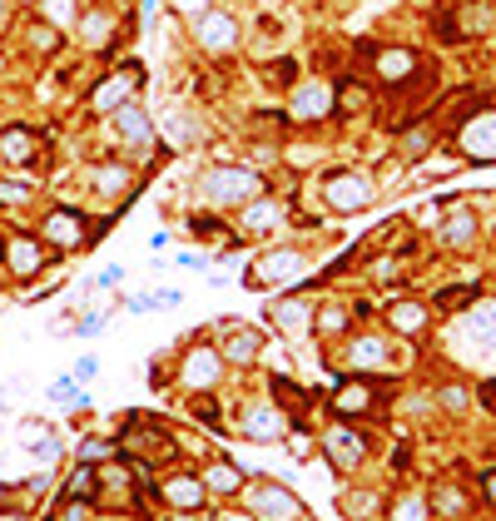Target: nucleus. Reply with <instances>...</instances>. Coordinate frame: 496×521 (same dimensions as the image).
Masks as SVG:
<instances>
[{
  "instance_id": "72a5a7b5",
  "label": "nucleus",
  "mask_w": 496,
  "mask_h": 521,
  "mask_svg": "<svg viewBox=\"0 0 496 521\" xmlns=\"http://www.w3.org/2000/svg\"><path fill=\"white\" fill-rule=\"evenodd\" d=\"M120 452V442H105V437H90V442H80V462H90V467H100L105 457H115Z\"/></svg>"
},
{
  "instance_id": "4468645a",
  "label": "nucleus",
  "mask_w": 496,
  "mask_h": 521,
  "mask_svg": "<svg viewBox=\"0 0 496 521\" xmlns=\"http://www.w3.org/2000/svg\"><path fill=\"white\" fill-rule=\"evenodd\" d=\"M110 120H115V134H120V144H129V149H149V139H154V125H149V110H144V105L124 100L120 110H110Z\"/></svg>"
},
{
  "instance_id": "5701e85b",
  "label": "nucleus",
  "mask_w": 496,
  "mask_h": 521,
  "mask_svg": "<svg viewBox=\"0 0 496 521\" xmlns=\"http://www.w3.org/2000/svg\"><path fill=\"white\" fill-rule=\"evenodd\" d=\"M139 80H144V70H139V65H124V75H110V80L95 90V100H90V105H95V110H120L124 100H129V90H134Z\"/></svg>"
},
{
  "instance_id": "aec40b11",
  "label": "nucleus",
  "mask_w": 496,
  "mask_h": 521,
  "mask_svg": "<svg viewBox=\"0 0 496 521\" xmlns=\"http://www.w3.org/2000/svg\"><path fill=\"white\" fill-rule=\"evenodd\" d=\"M462 338L477 343V353H492L496 348V303H472V308H467Z\"/></svg>"
},
{
  "instance_id": "603ef678",
  "label": "nucleus",
  "mask_w": 496,
  "mask_h": 521,
  "mask_svg": "<svg viewBox=\"0 0 496 521\" xmlns=\"http://www.w3.org/2000/svg\"><path fill=\"white\" fill-rule=\"evenodd\" d=\"M442 402H447V407H462V402H467V392H462V388H442Z\"/></svg>"
},
{
  "instance_id": "2eb2a0df",
  "label": "nucleus",
  "mask_w": 496,
  "mask_h": 521,
  "mask_svg": "<svg viewBox=\"0 0 496 521\" xmlns=\"http://www.w3.org/2000/svg\"><path fill=\"white\" fill-rule=\"evenodd\" d=\"M372 407H377V383H368V378H343L333 388V412L338 417H363Z\"/></svg>"
},
{
  "instance_id": "c03bdc74",
  "label": "nucleus",
  "mask_w": 496,
  "mask_h": 521,
  "mask_svg": "<svg viewBox=\"0 0 496 521\" xmlns=\"http://www.w3.org/2000/svg\"><path fill=\"white\" fill-rule=\"evenodd\" d=\"M124 308L129 313H154L159 308V293H134V298H124Z\"/></svg>"
},
{
  "instance_id": "6e6d98bb",
  "label": "nucleus",
  "mask_w": 496,
  "mask_h": 521,
  "mask_svg": "<svg viewBox=\"0 0 496 521\" xmlns=\"http://www.w3.org/2000/svg\"><path fill=\"white\" fill-rule=\"evenodd\" d=\"M482 397H487V402L496 407V383H487V388H482Z\"/></svg>"
},
{
  "instance_id": "1a4fd4ad",
  "label": "nucleus",
  "mask_w": 496,
  "mask_h": 521,
  "mask_svg": "<svg viewBox=\"0 0 496 521\" xmlns=\"http://www.w3.org/2000/svg\"><path fill=\"white\" fill-rule=\"evenodd\" d=\"M462 149H467V159H477V164H496V110H477L462 130Z\"/></svg>"
},
{
  "instance_id": "4d7b16f0",
  "label": "nucleus",
  "mask_w": 496,
  "mask_h": 521,
  "mask_svg": "<svg viewBox=\"0 0 496 521\" xmlns=\"http://www.w3.org/2000/svg\"><path fill=\"white\" fill-rule=\"evenodd\" d=\"M0 412H5V397H0Z\"/></svg>"
},
{
  "instance_id": "13d9d810",
  "label": "nucleus",
  "mask_w": 496,
  "mask_h": 521,
  "mask_svg": "<svg viewBox=\"0 0 496 521\" xmlns=\"http://www.w3.org/2000/svg\"><path fill=\"white\" fill-rule=\"evenodd\" d=\"M298 521H303V517H298Z\"/></svg>"
},
{
  "instance_id": "7ed1b4c3",
  "label": "nucleus",
  "mask_w": 496,
  "mask_h": 521,
  "mask_svg": "<svg viewBox=\"0 0 496 521\" xmlns=\"http://www.w3.org/2000/svg\"><path fill=\"white\" fill-rule=\"evenodd\" d=\"M90 219L80 214V209H50L45 219H40V239H45V249H60V254H70V249H85L90 244Z\"/></svg>"
},
{
  "instance_id": "f3484780",
  "label": "nucleus",
  "mask_w": 496,
  "mask_h": 521,
  "mask_svg": "<svg viewBox=\"0 0 496 521\" xmlns=\"http://www.w3.org/2000/svg\"><path fill=\"white\" fill-rule=\"evenodd\" d=\"M323 452H328L333 467H358V462L368 457V442H363L353 427H328V432H323Z\"/></svg>"
},
{
  "instance_id": "09e8293b",
  "label": "nucleus",
  "mask_w": 496,
  "mask_h": 521,
  "mask_svg": "<svg viewBox=\"0 0 496 521\" xmlns=\"http://www.w3.org/2000/svg\"><path fill=\"white\" fill-rule=\"evenodd\" d=\"M55 45H60L55 25H35V50H55Z\"/></svg>"
},
{
  "instance_id": "ddd939ff",
  "label": "nucleus",
  "mask_w": 496,
  "mask_h": 521,
  "mask_svg": "<svg viewBox=\"0 0 496 521\" xmlns=\"http://www.w3.org/2000/svg\"><path fill=\"white\" fill-rule=\"evenodd\" d=\"M258 348H263V333H258V328H248V323H224V343H219V353H224L229 368H248V363H258Z\"/></svg>"
},
{
  "instance_id": "a211bd4d",
  "label": "nucleus",
  "mask_w": 496,
  "mask_h": 521,
  "mask_svg": "<svg viewBox=\"0 0 496 521\" xmlns=\"http://www.w3.org/2000/svg\"><path fill=\"white\" fill-rule=\"evenodd\" d=\"M268 402H273L283 417H308V407H313V392H303L293 378L273 373V378H268Z\"/></svg>"
},
{
  "instance_id": "79ce46f5",
  "label": "nucleus",
  "mask_w": 496,
  "mask_h": 521,
  "mask_svg": "<svg viewBox=\"0 0 496 521\" xmlns=\"http://www.w3.org/2000/svg\"><path fill=\"white\" fill-rule=\"evenodd\" d=\"M343 512H348L353 521H363L372 512V497H368V492H353V497H343Z\"/></svg>"
},
{
  "instance_id": "bb28decb",
  "label": "nucleus",
  "mask_w": 496,
  "mask_h": 521,
  "mask_svg": "<svg viewBox=\"0 0 496 521\" xmlns=\"http://www.w3.org/2000/svg\"><path fill=\"white\" fill-rule=\"evenodd\" d=\"M85 179H90V189H95V194H105V199H115V194H124V189L134 184V174H129L124 164H95Z\"/></svg>"
},
{
  "instance_id": "37998d69",
  "label": "nucleus",
  "mask_w": 496,
  "mask_h": 521,
  "mask_svg": "<svg viewBox=\"0 0 496 521\" xmlns=\"http://www.w3.org/2000/svg\"><path fill=\"white\" fill-rule=\"evenodd\" d=\"M90 507H95V502H80V497H70V502L60 507V517H55V521H90Z\"/></svg>"
},
{
  "instance_id": "5fc2aeb1",
  "label": "nucleus",
  "mask_w": 496,
  "mask_h": 521,
  "mask_svg": "<svg viewBox=\"0 0 496 521\" xmlns=\"http://www.w3.org/2000/svg\"><path fill=\"white\" fill-rule=\"evenodd\" d=\"M219 521H258L253 512H219Z\"/></svg>"
},
{
  "instance_id": "412c9836",
  "label": "nucleus",
  "mask_w": 496,
  "mask_h": 521,
  "mask_svg": "<svg viewBox=\"0 0 496 521\" xmlns=\"http://www.w3.org/2000/svg\"><path fill=\"white\" fill-rule=\"evenodd\" d=\"M372 70H377L382 85H407L417 75V55L412 50H377L372 55Z\"/></svg>"
},
{
  "instance_id": "c85d7f7f",
  "label": "nucleus",
  "mask_w": 496,
  "mask_h": 521,
  "mask_svg": "<svg viewBox=\"0 0 496 521\" xmlns=\"http://www.w3.org/2000/svg\"><path fill=\"white\" fill-rule=\"evenodd\" d=\"M442 244H452V249H472V244H477V219H472L467 209H457V214L442 224Z\"/></svg>"
},
{
  "instance_id": "8fccbe9b",
  "label": "nucleus",
  "mask_w": 496,
  "mask_h": 521,
  "mask_svg": "<svg viewBox=\"0 0 496 521\" xmlns=\"http://www.w3.org/2000/svg\"><path fill=\"white\" fill-rule=\"evenodd\" d=\"M45 15H55V20H70V15H75V5H70V0H45Z\"/></svg>"
},
{
  "instance_id": "ea45409f",
  "label": "nucleus",
  "mask_w": 496,
  "mask_h": 521,
  "mask_svg": "<svg viewBox=\"0 0 496 521\" xmlns=\"http://www.w3.org/2000/svg\"><path fill=\"white\" fill-rule=\"evenodd\" d=\"M30 199V184L20 179H0V204H25Z\"/></svg>"
},
{
  "instance_id": "c756f323",
  "label": "nucleus",
  "mask_w": 496,
  "mask_h": 521,
  "mask_svg": "<svg viewBox=\"0 0 496 521\" xmlns=\"http://www.w3.org/2000/svg\"><path fill=\"white\" fill-rule=\"evenodd\" d=\"M387 323H392L397 333H422V328H427V308H422V303H392V308H387Z\"/></svg>"
},
{
  "instance_id": "f257e3e1",
  "label": "nucleus",
  "mask_w": 496,
  "mask_h": 521,
  "mask_svg": "<svg viewBox=\"0 0 496 521\" xmlns=\"http://www.w3.org/2000/svg\"><path fill=\"white\" fill-rule=\"evenodd\" d=\"M263 189H268L263 174L248 169V164H214V169L199 174V199L214 204V209H244L248 199H258Z\"/></svg>"
},
{
  "instance_id": "f8f14e48",
  "label": "nucleus",
  "mask_w": 496,
  "mask_h": 521,
  "mask_svg": "<svg viewBox=\"0 0 496 521\" xmlns=\"http://www.w3.org/2000/svg\"><path fill=\"white\" fill-rule=\"evenodd\" d=\"M194 40H199L204 50L224 55V50H234V45H239V20H234L229 10H204V15H199V25H194Z\"/></svg>"
},
{
  "instance_id": "a878e982",
  "label": "nucleus",
  "mask_w": 496,
  "mask_h": 521,
  "mask_svg": "<svg viewBox=\"0 0 496 521\" xmlns=\"http://www.w3.org/2000/svg\"><path fill=\"white\" fill-rule=\"evenodd\" d=\"M313 313H318L313 303H303V298H283V303L273 308V323H278L283 333H293V338H298V333H308V328H313Z\"/></svg>"
},
{
  "instance_id": "20e7f679",
  "label": "nucleus",
  "mask_w": 496,
  "mask_h": 521,
  "mask_svg": "<svg viewBox=\"0 0 496 521\" xmlns=\"http://www.w3.org/2000/svg\"><path fill=\"white\" fill-rule=\"evenodd\" d=\"M224 353L214 348V343H199V348H189L184 353V363H179V383L194 392H214L219 388V378H224Z\"/></svg>"
},
{
  "instance_id": "b1692460",
  "label": "nucleus",
  "mask_w": 496,
  "mask_h": 521,
  "mask_svg": "<svg viewBox=\"0 0 496 521\" xmlns=\"http://www.w3.org/2000/svg\"><path fill=\"white\" fill-rule=\"evenodd\" d=\"M124 447L129 452H144V462H169L174 457V442L164 437V427H134L124 437Z\"/></svg>"
},
{
  "instance_id": "3c124183",
  "label": "nucleus",
  "mask_w": 496,
  "mask_h": 521,
  "mask_svg": "<svg viewBox=\"0 0 496 521\" xmlns=\"http://www.w3.org/2000/svg\"><path fill=\"white\" fill-rule=\"evenodd\" d=\"M105 328V313H90V318H80V338H90V333H100Z\"/></svg>"
},
{
  "instance_id": "49530a36",
  "label": "nucleus",
  "mask_w": 496,
  "mask_h": 521,
  "mask_svg": "<svg viewBox=\"0 0 496 521\" xmlns=\"http://www.w3.org/2000/svg\"><path fill=\"white\" fill-rule=\"evenodd\" d=\"M268 70H273V80H278V85H293V80H298V65H293V60H273Z\"/></svg>"
},
{
  "instance_id": "58836bf2",
  "label": "nucleus",
  "mask_w": 496,
  "mask_h": 521,
  "mask_svg": "<svg viewBox=\"0 0 496 521\" xmlns=\"http://www.w3.org/2000/svg\"><path fill=\"white\" fill-rule=\"evenodd\" d=\"M30 452H35V462H60V452H65V447H60V437H55V432H45Z\"/></svg>"
},
{
  "instance_id": "dca6fc26",
  "label": "nucleus",
  "mask_w": 496,
  "mask_h": 521,
  "mask_svg": "<svg viewBox=\"0 0 496 521\" xmlns=\"http://www.w3.org/2000/svg\"><path fill=\"white\" fill-rule=\"evenodd\" d=\"M288 115H293V120H323V115H333V85H323V80L298 85Z\"/></svg>"
},
{
  "instance_id": "39448f33",
  "label": "nucleus",
  "mask_w": 496,
  "mask_h": 521,
  "mask_svg": "<svg viewBox=\"0 0 496 521\" xmlns=\"http://www.w3.org/2000/svg\"><path fill=\"white\" fill-rule=\"evenodd\" d=\"M248 512L258 521H298L303 517V502L288 487H278V482H253L248 487Z\"/></svg>"
},
{
  "instance_id": "f03ea898",
  "label": "nucleus",
  "mask_w": 496,
  "mask_h": 521,
  "mask_svg": "<svg viewBox=\"0 0 496 521\" xmlns=\"http://www.w3.org/2000/svg\"><path fill=\"white\" fill-rule=\"evenodd\" d=\"M372 199H377V179L363 169H338L323 179V204L333 214H363L372 209Z\"/></svg>"
},
{
  "instance_id": "2f4dec72",
  "label": "nucleus",
  "mask_w": 496,
  "mask_h": 521,
  "mask_svg": "<svg viewBox=\"0 0 496 521\" xmlns=\"http://www.w3.org/2000/svg\"><path fill=\"white\" fill-rule=\"evenodd\" d=\"M467 303H477V288H472V283H452V288H442V293L432 298L437 313H457V308H467Z\"/></svg>"
},
{
  "instance_id": "9d476101",
  "label": "nucleus",
  "mask_w": 496,
  "mask_h": 521,
  "mask_svg": "<svg viewBox=\"0 0 496 521\" xmlns=\"http://www.w3.org/2000/svg\"><path fill=\"white\" fill-rule=\"evenodd\" d=\"M159 497H164V507H174V512H199V507L209 502V487H204L199 472H174V477L159 482Z\"/></svg>"
},
{
  "instance_id": "6ab92c4d",
  "label": "nucleus",
  "mask_w": 496,
  "mask_h": 521,
  "mask_svg": "<svg viewBox=\"0 0 496 521\" xmlns=\"http://www.w3.org/2000/svg\"><path fill=\"white\" fill-rule=\"evenodd\" d=\"M35 149H40V134L30 130V125H5V130H0V159H5V164L25 169V164L35 159Z\"/></svg>"
},
{
  "instance_id": "9b49d317",
  "label": "nucleus",
  "mask_w": 496,
  "mask_h": 521,
  "mask_svg": "<svg viewBox=\"0 0 496 521\" xmlns=\"http://www.w3.org/2000/svg\"><path fill=\"white\" fill-rule=\"evenodd\" d=\"M298 268H308V259H303L298 249H268L263 259L253 263V273H248V288H273V283H288Z\"/></svg>"
},
{
  "instance_id": "864d4df0",
  "label": "nucleus",
  "mask_w": 496,
  "mask_h": 521,
  "mask_svg": "<svg viewBox=\"0 0 496 521\" xmlns=\"http://www.w3.org/2000/svg\"><path fill=\"white\" fill-rule=\"evenodd\" d=\"M482 492H487V502H496V472H487V477H482Z\"/></svg>"
},
{
  "instance_id": "4c0bfd02",
  "label": "nucleus",
  "mask_w": 496,
  "mask_h": 521,
  "mask_svg": "<svg viewBox=\"0 0 496 521\" xmlns=\"http://www.w3.org/2000/svg\"><path fill=\"white\" fill-rule=\"evenodd\" d=\"M50 397H55V402H85V392H80V383H75L70 373L50 383Z\"/></svg>"
},
{
  "instance_id": "393cba45",
  "label": "nucleus",
  "mask_w": 496,
  "mask_h": 521,
  "mask_svg": "<svg viewBox=\"0 0 496 521\" xmlns=\"http://www.w3.org/2000/svg\"><path fill=\"white\" fill-rule=\"evenodd\" d=\"M348 363H353L358 373L387 368V343H382L377 333H363V338H353V343H348Z\"/></svg>"
},
{
  "instance_id": "6e6552de",
  "label": "nucleus",
  "mask_w": 496,
  "mask_h": 521,
  "mask_svg": "<svg viewBox=\"0 0 496 521\" xmlns=\"http://www.w3.org/2000/svg\"><path fill=\"white\" fill-rule=\"evenodd\" d=\"M283 199H273V194H258V199H248L244 209H239V239H263V234H273L278 224H283Z\"/></svg>"
},
{
  "instance_id": "473e14b6",
  "label": "nucleus",
  "mask_w": 496,
  "mask_h": 521,
  "mask_svg": "<svg viewBox=\"0 0 496 521\" xmlns=\"http://www.w3.org/2000/svg\"><path fill=\"white\" fill-rule=\"evenodd\" d=\"M348 308H323V313H313V333H343L348 328Z\"/></svg>"
},
{
  "instance_id": "c9c22d12",
  "label": "nucleus",
  "mask_w": 496,
  "mask_h": 521,
  "mask_svg": "<svg viewBox=\"0 0 496 521\" xmlns=\"http://www.w3.org/2000/svg\"><path fill=\"white\" fill-rule=\"evenodd\" d=\"M392 521H427V502L422 497H397L392 502Z\"/></svg>"
},
{
  "instance_id": "a18cd8bd",
  "label": "nucleus",
  "mask_w": 496,
  "mask_h": 521,
  "mask_svg": "<svg viewBox=\"0 0 496 521\" xmlns=\"http://www.w3.org/2000/svg\"><path fill=\"white\" fill-rule=\"evenodd\" d=\"M437 507H442L447 517H457V512H462L467 502H462V492H452V487H442V492H437Z\"/></svg>"
},
{
  "instance_id": "a19ab883",
  "label": "nucleus",
  "mask_w": 496,
  "mask_h": 521,
  "mask_svg": "<svg viewBox=\"0 0 496 521\" xmlns=\"http://www.w3.org/2000/svg\"><path fill=\"white\" fill-rule=\"evenodd\" d=\"M189 229H194V239H214L224 224H219L214 214H194V219H189Z\"/></svg>"
},
{
  "instance_id": "0eeeda50",
  "label": "nucleus",
  "mask_w": 496,
  "mask_h": 521,
  "mask_svg": "<svg viewBox=\"0 0 496 521\" xmlns=\"http://www.w3.org/2000/svg\"><path fill=\"white\" fill-rule=\"evenodd\" d=\"M239 432L248 442H278V437H288V417L273 402H248L239 412Z\"/></svg>"
},
{
  "instance_id": "de8ad7c7",
  "label": "nucleus",
  "mask_w": 496,
  "mask_h": 521,
  "mask_svg": "<svg viewBox=\"0 0 496 521\" xmlns=\"http://www.w3.org/2000/svg\"><path fill=\"white\" fill-rule=\"evenodd\" d=\"M95 373H100V363H95V358H75V368H70V378H75V383H90Z\"/></svg>"
},
{
  "instance_id": "cd10ccee",
  "label": "nucleus",
  "mask_w": 496,
  "mask_h": 521,
  "mask_svg": "<svg viewBox=\"0 0 496 521\" xmlns=\"http://www.w3.org/2000/svg\"><path fill=\"white\" fill-rule=\"evenodd\" d=\"M199 477H204V487H209L214 497H234V492L244 487V472H239L234 462H209Z\"/></svg>"
},
{
  "instance_id": "f704fd0d",
  "label": "nucleus",
  "mask_w": 496,
  "mask_h": 521,
  "mask_svg": "<svg viewBox=\"0 0 496 521\" xmlns=\"http://www.w3.org/2000/svg\"><path fill=\"white\" fill-rule=\"evenodd\" d=\"M427 149H432V130H427V125H417V130L402 134V154H407V159H422Z\"/></svg>"
},
{
  "instance_id": "4be33fe9",
  "label": "nucleus",
  "mask_w": 496,
  "mask_h": 521,
  "mask_svg": "<svg viewBox=\"0 0 496 521\" xmlns=\"http://www.w3.org/2000/svg\"><path fill=\"white\" fill-rule=\"evenodd\" d=\"M75 30H80V45H85V50H105L120 25H115L110 10H85V15H75Z\"/></svg>"
},
{
  "instance_id": "7c9ffc66",
  "label": "nucleus",
  "mask_w": 496,
  "mask_h": 521,
  "mask_svg": "<svg viewBox=\"0 0 496 521\" xmlns=\"http://www.w3.org/2000/svg\"><path fill=\"white\" fill-rule=\"evenodd\" d=\"M333 110H343V115H358V110H368V85H358V80H343V85L333 90Z\"/></svg>"
},
{
  "instance_id": "423d86ee",
  "label": "nucleus",
  "mask_w": 496,
  "mask_h": 521,
  "mask_svg": "<svg viewBox=\"0 0 496 521\" xmlns=\"http://www.w3.org/2000/svg\"><path fill=\"white\" fill-rule=\"evenodd\" d=\"M0 259H5V268H10L15 278H35V273L45 268V239L15 229V234L0 239Z\"/></svg>"
},
{
  "instance_id": "e433bc0d",
  "label": "nucleus",
  "mask_w": 496,
  "mask_h": 521,
  "mask_svg": "<svg viewBox=\"0 0 496 521\" xmlns=\"http://www.w3.org/2000/svg\"><path fill=\"white\" fill-rule=\"evenodd\" d=\"M189 412H194V417H204L209 427H219V402H214V392H194ZM219 432H224V427H219Z\"/></svg>"
}]
</instances>
